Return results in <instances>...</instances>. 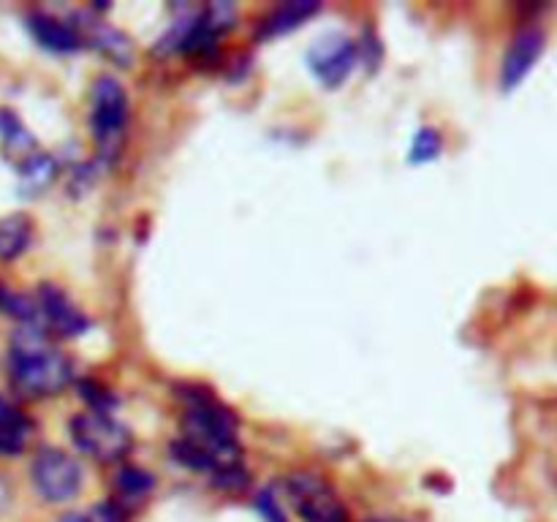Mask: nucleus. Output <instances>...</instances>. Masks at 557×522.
<instances>
[{
    "label": "nucleus",
    "mask_w": 557,
    "mask_h": 522,
    "mask_svg": "<svg viewBox=\"0 0 557 522\" xmlns=\"http://www.w3.org/2000/svg\"><path fill=\"white\" fill-rule=\"evenodd\" d=\"M183 427L172 440V457L190 471H205L218 489L243 493L250 484L237 438V417L210 389L185 386Z\"/></svg>",
    "instance_id": "1"
},
{
    "label": "nucleus",
    "mask_w": 557,
    "mask_h": 522,
    "mask_svg": "<svg viewBox=\"0 0 557 522\" xmlns=\"http://www.w3.org/2000/svg\"><path fill=\"white\" fill-rule=\"evenodd\" d=\"M9 381L22 397H52L74 381V364L63 351L49 346L44 326L22 324L11 343Z\"/></svg>",
    "instance_id": "2"
},
{
    "label": "nucleus",
    "mask_w": 557,
    "mask_h": 522,
    "mask_svg": "<svg viewBox=\"0 0 557 522\" xmlns=\"http://www.w3.org/2000/svg\"><path fill=\"white\" fill-rule=\"evenodd\" d=\"M128 92L120 85V79L109 74L98 76L90 92V130L101 158H117L128 134Z\"/></svg>",
    "instance_id": "3"
},
{
    "label": "nucleus",
    "mask_w": 557,
    "mask_h": 522,
    "mask_svg": "<svg viewBox=\"0 0 557 522\" xmlns=\"http://www.w3.org/2000/svg\"><path fill=\"white\" fill-rule=\"evenodd\" d=\"M71 438L76 449L98 462L123 460L134 446V435L109 411H85L71 419Z\"/></svg>",
    "instance_id": "4"
},
{
    "label": "nucleus",
    "mask_w": 557,
    "mask_h": 522,
    "mask_svg": "<svg viewBox=\"0 0 557 522\" xmlns=\"http://www.w3.org/2000/svg\"><path fill=\"white\" fill-rule=\"evenodd\" d=\"M286 495L305 522H348V506L341 493L319 473H292L286 478Z\"/></svg>",
    "instance_id": "5"
},
{
    "label": "nucleus",
    "mask_w": 557,
    "mask_h": 522,
    "mask_svg": "<svg viewBox=\"0 0 557 522\" xmlns=\"http://www.w3.org/2000/svg\"><path fill=\"white\" fill-rule=\"evenodd\" d=\"M30 478L36 493L47 504H69L82 493L85 473L71 455L60 449H41L30 465Z\"/></svg>",
    "instance_id": "6"
},
{
    "label": "nucleus",
    "mask_w": 557,
    "mask_h": 522,
    "mask_svg": "<svg viewBox=\"0 0 557 522\" xmlns=\"http://www.w3.org/2000/svg\"><path fill=\"white\" fill-rule=\"evenodd\" d=\"M359 47L354 44V38H348L346 33H324L321 38H315L313 47L308 49V65L315 74V79L324 87L335 90L343 82L351 76L354 65H357Z\"/></svg>",
    "instance_id": "7"
},
{
    "label": "nucleus",
    "mask_w": 557,
    "mask_h": 522,
    "mask_svg": "<svg viewBox=\"0 0 557 522\" xmlns=\"http://www.w3.org/2000/svg\"><path fill=\"white\" fill-rule=\"evenodd\" d=\"M38 315H41L44 330H54L65 337L82 335L87 330V315L76 308L69 299V294L63 288L52 286V283H44L36 294Z\"/></svg>",
    "instance_id": "8"
},
{
    "label": "nucleus",
    "mask_w": 557,
    "mask_h": 522,
    "mask_svg": "<svg viewBox=\"0 0 557 522\" xmlns=\"http://www.w3.org/2000/svg\"><path fill=\"white\" fill-rule=\"evenodd\" d=\"M544 41H547V36H544L542 27H536V25L522 27V30L511 38L509 52H506V58H504V87L506 90H511V87H517L522 79H525L528 71L533 69V63L542 58Z\"/></svg>",
    "instance_id": "9"
},
{
    "label": "nucleus",
    "mask_w": 557,
    "mask_h": 522,
    "mask_svg": "<svg viewBox=\"0 0 557 522\" xmlns=\"http://www.w3.org/2000/svg\"><path fill=\"white\" fill-rule=\"evenodd\" d=\"M27 27H30L33 38H36L44 49H49V52L69 54L85 47L79 27H76L74 22L58 20V16L52 14H44V11L27 16Z\"/></svg>",
    "instance_id": "10"
},
{
    "label": "nucleus",
    "mask_w": 557,
    "mask_h": 522,
    "mask_svg": "<svg viewBox=\"0 0 557 522\" xmlns=\"http://www.w3.org/2000/svg\"><path fill=\"white\" fill-rule=\"evenodd\" d=\"M90 41L92 47L101 49L107 58L117 60L120 65L134 63V44H131L128 36L117 30V27L107 25L103 20H90L85 22V33H82V41Z\"/></svg>",
    "instance_id": "11"
},
{
    "label": "nucleus",
    "mask_w": 557,
    "mask_h": 522,
    "mask_svg": "<svg viewBox=\"0 0 557 522\" xmlns=\"http://www.w3.org/2000/svg\"><path fill=\"white\" fill-rule=\"evenodd\" d=\"M33 433V424L14 402L0 397V455H20L27 446Z\"/></svg>",
    "instance_id": "12"
},
{
    "label": "nucleus",
    "mask_w": 557,
    "mask_h": 522,
    "mask_svg": "<svg viewBox=\"0 0 557 522\" xmlns=\"http://www.w3.org/2000/svg\"><path fill=\"white\" fill-rule=\"evenodd\" d=\"M319 9H321V5L310 3V0H294V3L277 5L272 14H267L264 20H261L259 33H256V36H259V38L286 36V33H292L294 27L302 25V22L308 20V16H313Z\"/></svg>",
    "instance_id": "13"
},
{
    "label": "nucleus",
    "mask_w": 557,
    "mask_h": 522,
    "mask_svg": "<svg viewBox=\"0 0 557 522\" xmlns=\"http://www.w3.org/2000/svg\"><path fill=\"white\" fill-rule=\"evenodd\" d=\"M152 487H156V478H152V473L141 471V468H123V471L117 473V482H114V504L123 506L125 511L131 509V506H139L141 500H147V495L152 493Z\"/></svg>",
    "instance_id": "14"
},
{
    "label": "nucleus",
    "mask_w": 557,
    "mask_h": 522,
    "mask_svg": "<svg viewBox=\"0 0 557 522\" xmlns=\"http://www.w3.org/2000/svg\"><path fill=\"white\" fill-rule=\"evenodd\" d=\"M33 223L27 215H5L0 217V259L14 261L30 248Z\"/></svg>",
    "instance_id": "15"
},
{
    "label": "nucleus",
    "mask_w": 557,
    "mask_h": 522,
    "mask_svg": "<svg viewBox=\"0 0 557 522\" xmlns=\"http://www.w3.org/2000/svg\"><path fill=\"white\" fill-rule=\"evenodd\" d=\"M52 177H54V161L49 156L36 152V156H30L25 163H22V188L41 190L52 183Z\"/></svg>",
    "instance_id": "16"
},
{
    "label": "nucleus",
    "mask_w": 557,
    "mask_h": 522,
    "mask_svg": "<svg viewBox=\"0 0 557 522\" xmlns=\"http://www.w3.org/2000/svg\"><path fill=\"white\" fill-rule=\"evenodd\" d=\"M441 147H444V139H441L438 130L422 128L417 134V139H413V145H411V161L413 163L433 161V158H438Z\"/></svg>",
    "instance_id": "17"
},
{
    "label": "nucleus",
    "mask_w": 557,
    "mask_h": 522,
    "mask_svg": "<svg viewBox=\"0 0 557 522\" xmlns=\"http://www.w3.org/2000/svg\"><path fill=\"white\" fill-rule=\"evenodd\" d=\"M256 509H259V514L264 517L267 522H288L272 487H264L259 495H256Z\"/></svg>",
    "instance_id": "18"
},
{
    "label": "nucleus",
    "mask_w": 557,
    "mask_h": 522,
    "mask_svg": "<svg viewBox=\"0 0 557 522\" xmlns=\"http://www.w3.org/2000/svg\"><path fill=\"white\" fill-rule=\"evenodd\" d=\"M125 517H128V511L114 504V500L98 504L96 509L87 511V522H125Z\"/></svg>",
    "instance_id": "19"
},
{
    "label": "nucleus",
    "mask_w": 557,
    "mask_h": 522,
    "mask_svg": "<svg viewBox=\"0 0 557 522\" xmlns=\"http://www.w3.org/2000/svg\"><path fill=\"white\" fill-rule=\"evenodd\" d=\"M54 522H87V514H76V511H71V514L58 517Z\"/></svg>",
    "instance_id": "20"
},
{
    "label": "nucleus",
    "mask_w": 557,
    "mask_h": 522,
    "mask_svg": "<svg viewBox=\"0 0 557 522\" xmlns=\"http://www.w3.org/2000/svg\"><path fill=\"white\" fill-rule=\"evenodd\" d=\"M364 522H406V520H397V517H373V520H364Z\"/></svg>",
    "instance_id": "21"
}]
</instances>
